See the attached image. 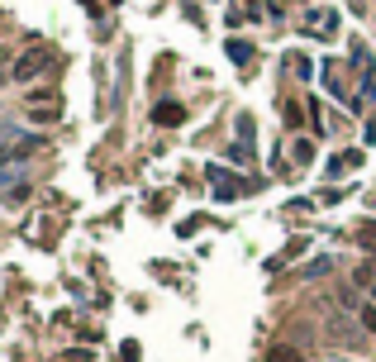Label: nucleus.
<instances>
[{
    "label": "nucleus",
    "mask_w": 376,
    "mask_h": 362,
    "mask_svg": "<svg viewBox=\"0 0 376 362\" xmlns=\"http://www.w3.org/2000/svg\"><path fill=\"white\" fill-rule=\"evenodd\" d=\"M333 29H338V15H333V10H314V15L305 19V33H314V38H329Z\"/></svg>",
    "instance_id": "3"
},
{
    "label": "nucleus",
    "mask_w": 376,
    "mask_h": 362,
    "mask_svg": "<svg viewBox=\"0 0 376 362\" xmlns=\"http://www.w3.org/2000/svg\"><path fill=\"white\" fill-rule=\"evenodd\" d=\"M210 181H215V196H220V201H234V196H243V191H248L238 176L224 172V167H210Z\"/></svg>",
    "instance_id": "2"
},
{
    "label": "nucleus",
    "mask_w": 376,
    "mask_h": 362,
    "mask_svg": "<svg viewBox=\"0 0 376 362\" xmlns=\"http://www.w3.org/2000/svg\"><path fill=\"white\" fill-rule=\"evenodd\" d=\"M291 158H296L300 167H305V162H314V143H310V139H300L296 148H291Z\"/></svg>",
    "instance_id": "9"
},
{
    "label": "nucleus",
    "mask_w": 376,
    "mask_h": 362,
    "mask_svg": "<svg viewBox=\"0 0 376 362\" xmlns=\"http://www.w3.org/2000/svg\"><path fill=\"white\" fill-rule=\"evenodd\" d=\"M267 362H305V348H291V344H272Z\"/></svg>",
    "instance_id": "5"
},
{
    "label": "nucleus",
    "mask_w": 376,
    "mask_h": 362,
    "mask_svg": "<svg viewBox=\"0 0 376 362\" xmlns=\"http://www.w3.org/2000/svg\"><path fill=\"white\" fill-rule=\"evenodd\" d=\"M358 319L367 334H376V300H358Z\"/></svg>",
    "instance_id": "7"
},
{
    "label": "nucleus",
    "mask_w": 376,
    "mask_h": 362,
    "mask_svg": "<svg viewBox=\"0 0 376 362\" xmlns=\"http://www.w3.org/2000/svg\"><path fill=\"white\" fill-rule=\"evenodd\" d=\"M358 238H362V248H376V224H362Z\"/></svg>",
    "instance_id": "10"
},
{
    "label": "nucleus",
    "mask_w": 376,
    "mask_h": 362,
    "mask_svg": "<svg viewBox=\"0 0 376 362\" xmlns=\"http://www.w3.org/2000/svg\"><path fill=\"white\" fill-rule=\"evenodd\" d=\"M229 58L243 67V63H252V48H248V43H238V38H229Z\"/></svg>",
    "instance_id": "8"
},
{
    "label": "nucleus",
    "mask_w": 376,
    "mask_h": 362,
    "mask_svg": "<svg viewBox=\"0 0 376 362\" xmlns=\"http://www.w3.org/2000/svg\"><path fill=\"white\" fill-rule=\"evenodd\" d=\"M43 63H48V53H43V48H29V53H24V58H19V63L10 67V77H15V81H33L38 72H43Z\"/></svg>",
    "instance_id": "1"
},
{
    "label": "nucleus",
    "mask_w": 376,
    "mask_h": 362,
    "mask_svg": "<svg viewBox=\"0 0 376 362\" xmlns=\"http://www.w3.org/2000/svg\"><path fill=\"white\" fill-rule=\"evenodd\" d=\"M181 119H186V105H176V100H162L153 110V124H162V129H176Z\"/></svg>",
    "instance_id": "4"
},
{
    "label": "nucleus",
    "mask_w": 376,
    "mask_h": 362,
    "mask_svg": "<svg viewBox=\"0 0 376 362\" xmlns=\"http://www.w3.org/2000/svg\"><path fill=\"white\" fill-rule=\"evenodd\" d=\"M358 162H362V153H338V158L329 162V176H343V172H353Z\"/></svg>",
    "instance_id": "6"
}]
</instances>
